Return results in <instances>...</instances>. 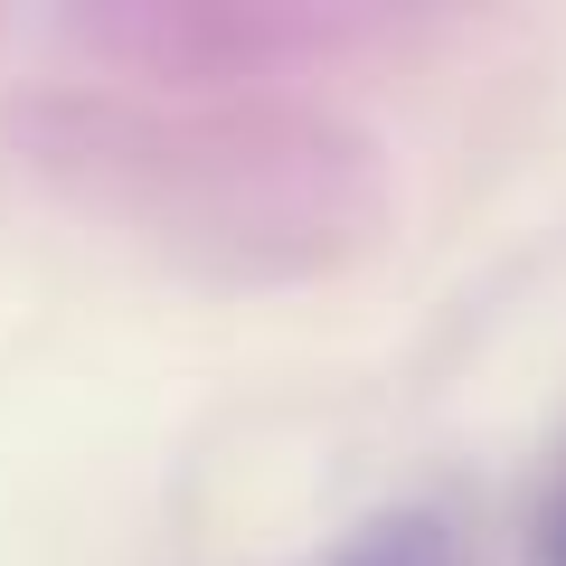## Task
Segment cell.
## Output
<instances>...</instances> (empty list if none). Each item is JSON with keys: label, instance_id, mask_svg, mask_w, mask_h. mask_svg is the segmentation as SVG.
Here are the masks:
<instances>
[{"label": "cell", "instance_id": "2", "mask_svg": "<svg viewBox=\"0 0 566 566\" xmlns=\"http://www.w3.org/2000/svg\"><path fill=\"white\" fill-rule=\"evenodd\" d=\"M528 566H566V463L538 491V528H528Z\"/></svg>", "mask_w": 566, "mask_h": 566}, {"label": "cell", "instance_id": "1", "mask_svg": "<svg viewBox=\"0 0 566 566\" xmlns=\"http://www.w3.org/2000/svg\"><path fill=\"white\" fill-rule=\"evenodd\" d=\"M331 566H463V538H453L444 510H424V501H416V510H387V520H368Z\"/></svg>", "mask_w": 566, "mask_h": 566}]
</instances>
